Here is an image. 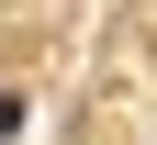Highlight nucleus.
Segmentation results:
<instances>
[{
  "label": "nucleus",
  "instance_id": "obj_1",
  "mask_svg": "<svg viewBox=\"0 0 157 145\" xmlns=\"http://www.w3.org/2000/svg\"><path fill=\"white\" fill-rule=\"evenodd\" d=\"M11 134H23V100H11V89H0V145H11Z\"/></svg>",
  "mask_w": 157,
  "mask_h": 145
}]
</instances>
